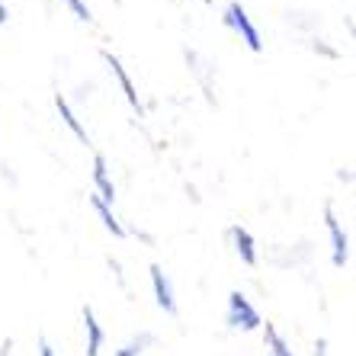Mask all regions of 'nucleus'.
Wrapping results in <instances>:
<instances>
[{
    "mask_svg": "<svg viewBox=\"0 0 356 356\" xmlns=\"http://www.w3.org/2000/svg\"><path fill=\"white\" fill-rule=\"evenodd\" d=\"M225 324L234 327V331H257L264 327V318L254 305H250V298L244 296L241 289H234L228 296V312H225Z\"/></svg>",
    "mask_w": 356,
    "mask_h": 356,
    "instance_id": "f257e3e1",
    "label": "nucleus"
},
{
    "mask_svg": "<svg viewBox=\"0 0 356 356\" xmlns=\"http://www.w3.org/2000/svg\"><path fill=\"white\" fill-rule=\"evenodd\" d=\"M225 23H228L234 33L241 35V42H244L250 51H264V39H260V29L254 26V19H250L248 7H244L241 0H232V3L225 7Z\"/></svg>",
    "mask_w": 356,
    "mask_h": 356,
    "instance_id": "f03ea898",
    "label": "nucleus"
},
{
    "mask_svg": "<svg viewBox=\"0 0 356 356\" xmlns=\"http://www.w3.org/2000/svg\"><path fill=\"white\" fill-rule=\"evenodd\" d=\"M324 225H327V234H331V264L337 270H343L350 260V238L340 225L337 212H334V202H324Z\"/></svg>",
    "mask_w": 356,
    "mask_h": 356,
    "instance_id": "7ed1b4c3",
    "label": "nucleus"
},
{
    "mask_svg": "<svg viewBox=\"0 0 356 356\" xmlns=\"http://www.w3.org/2000/svg\"><path fill=\"white\" fill-rule=\"evenodd\" d=\"M148 273H151V289H154V302H158V308L164 312V315L177 318L180 315V305H177V292H174L170 276L164 273V266L161 264H151Z\"/></svg>",
    "mask_w": 356,
    "mask_h": 356,
    "instance_id": "20e7f679",
    "label": "nucleus"
},
{
    "mask_svg": "<svg viewBox=\"0 0 356 356\" xmlns=\"http://www.w3.org/2000/svg\"><path fill=\"white\" fill-rule=\"evenodd\" d=\"M183 58H186V65H190V74L199 81V87H202V93H206L209 103H216V65L209 58H202L196 49H183Z\"/></svg>",
    "mask_w": 356,
    "mask_h": 356,
    "instance_id": "39448f33",
    "label": "nucleus"
},
{
    "mask_svg": "<svg viewBox=\"0 0 356 356\" xmlns=\"http://www.w3.org/2000/svg\"><path fill=\"white\" fill-rule=\"evenodd\" d=\"M103 61L109 65V71H113V77L119 81V87H122V93H125V99H129V106L135 109V113H145V106H141V97H138V90H135V83H132V77H129V71L122 67V61H119V55H113L109 49H103Z\"/></svg>",
    "mask_w": 356,
    "mask_h": 356,
    "instance_id": "423d86ee",
    "label": "nucleus"
},
{
    "mask_svg": "<svg viewBox=\"0 0 356 356\" xmlns=\"http://www.w3.org/2000/svg\"><path fill=\"white\" fill-rule=\"evenodd\" d=\"M228 238H232V244H234V254H238L244 264H248V266H257L260 264L257 241H254V234H250L244 225H232V228H228Z\"/></svg>",
    "mask_w": 356,
    "mask_h": 356,
    "instance_id": "0eeeda50",
    "label": "nucleus"
},
{
    "mask_svg": "<svg viewBox=\"0 0 356 356\" xmlns=\"http://www.w3.org/2000/svg\"><path fill=\"white\" fill-rule=\"evenodd\" d=\"M93 186H97V193H93V196H99L106 206H113V202H116V183H113V177H109L106 154H93Z\"/></svg>",
    "mask_w": 356,
    "mask_h": 356,
    "instance_id": "6e6552de",
    "label": "nucleus"
},
{
    "mask_svg": "<svg viewBox=\"0 0 356 356\" xmlns=\"http://www.w3.org/2000/svg\"><path fill=\"white\" fill-rule=\"evenodd\" d=\"M83 315V331H87V356H99L103 343H106V331H103V324L97 321V312L90 305L81 308Z\"/></svg>",
    "mask_w": 356,
    "mask_h": 356,
    "instance_id": "1a4fd4ad",
    "label": "nucleus"
},
{
    "mask_svg": "<svg viewBox=\"0 0 356 356\" xmlns=\"http://www.w3.org/2000/svg\"><path fill=\"white\" fill-rule=\"evenodd\" d=\"M55 109H58V116L65 119V125H67V132L74 135L81 145H90V135H87V129L81 125V119H77V113L71 109V103H67V97L65 93H55Z\"/></svg>",
    "mask_w": 356,
    "mask_h": 356,
    "instance_id": "9d476101",
    "label": "nucleus"
},
{
    "mask_svg": "<svg viewBox=\"0 0 356 356\" xmlns=\"http://www.w3.org/2000/svg\"><path fill=\"white\" fill-rule=\"evenodd\" d=\"M90 206L93 212H97L99 218H103V225H106V232H113V238H125V225L116 218V212H113V206H106L99 196H90Z\"/></svg>",
    "mask_w": 356,
    "mask_h": 356,
    "instance_id": "9b49d317",
    "label": "nucleus"
},
{
    "mask_svg": "<svg viewBox=\"0 0 356 356\" xmlns=\"http://www.w3.org/2000/svg\"><path fill=\"white\" fill-rule=\"evenodd\" d=\"M154 343H158V337H154L151 331H138L125 347L116 350V356H145V350H151Z\"/></svg>",
    "mask_w": 356,
    "mask_h": 356,
    "instance_id": "f8f14e48",
    "label": "nucleus"
},
{
    "mask_svg": "<svg viewBox=\"0 0 356 356\" xmlns=\"http://www.w3.org/2000/svg\"><path fill=\"white\" fill-rule=\"evenodd\" d=\"M264 340H266V347H270V353L273 356H296L292 353V347L286 343V337L276 331V324H270V321L264 324Z\"/></svg>",
    "mask_w": 356,
    "mask_h": 356,
    "instance_id": "ddd939ff",
    "label": "nucleus"
},
{
    "mask_svg": "<svg viewBox=\"0 0 356 356\" xmlns=\"http://www.w3.org/2000/svg\"><path fill=\"white\" fill-rule=\"evenodd\" d=\"M289 26L292 29H298V33H312V29H318V26H321V17H318V13H289Z\"/></svg>",
    "mask_w": 356,
    "mask_h": 356,
    "instance_id": "4468645a",
    "label": "nucleus"
},
{
    "mask_svg": "<svg viewBox=\"0 0 356 356\" xmlns=\"http://www.w3.org/2000/svg\"><path fill=\"white\" fill-rule=\"evenodd\" d=\"M65 3H67V10H71V13L81 19V23H90V19H93L90 7H87V0H65Z\"/></svg>",
    "mask_w": 356,
    "mask_h": 356,
    "instance_id": "2eb2a0df",
    "label": "nucleus"
},
{
    "mask_svg": "<svg viewBox=\"0 0 356 356\" xmlns=\"http://www.w3.org/2000/svg\"><path fill=\"white\" fill-rule=\"evenodd\" d=\"M308 45H312V51H318V55H324V58H340V51L337 49H331V45H327V42L324 39H318V35H312V39H308Z\"/></svg>",
    "mask_w": 356,
    "mask_h": 356,
    "instance_id": "dca6fc26",
    "label": "nucleus"
},
{
    "mask_svg": "<svg viewBox=\"0 0 356 356\" xmlns=\"http://www.w3.org/2000/svg\"><path fill=\"white\" fill-rule=\"evenodd\" d=\"M39 356H58V353H55V347H51L45 337H39Z\"/></svg>",
    "mask_w": 356,
    "mask_h": 356,
    "instance_id": "f3484780",
    "label": "nucleus"
},
{
    "mask_svg": "<svg viewBox=\"0 0 356 356\" xmlns=\"http://www.w3.org/2000/svg\"><path fill=\"white\" fill-rule=\"evenodd\" d=\"M109 266H113V273H116L119 286H122V289H125V276H122V266H119V260H116V257H109Z\"/></svg>",
    "mask_w": 356,
    "mask_h": 356,
    "instance_id": "a211bd4d",
    "label": "nucleus"
},
{
    "mask_svg": "<svg viewBox=\"0 0 356 356\" xmlns=\"http://www.w3.org/2000/svg\"><path fill=\"white\" fill-rule=\"evenodd\" d=\"M315 356H327V337H318L315 340Z\"/></svg>",
    "mask_w": 356,
    "mask_h": 356,
    "instance_id": "6ab92c4d",
    "label": "nucleus"
},
{
    "mask_svg": "<svg viewBox=\"0 0 356 356\" xmlns=\"http://www.w3.org/2000/svg\"><path fill=\"white\" fill-rule=\"evenodd\" d=\"M125 234H135V238H141L145 244H154V238H151L148 232H141V228H132V232H125Z\"/></svg>",
    "mask_w": 356,
    "mask_h": 356,
    "instance_id": "aec40b11",
    "label": "nucleus"
},
{
    "mask_svg": "<svg viewBox=\"0 0 356 356\" xmlns=\"http://www.w3.org/2000/svg\"><path fill=\"white\" fill-rule=\"evenodd\" d=\"M10 350H13V340H3V343H0V356H10Z\"/></svg>",
    "mask_w": 356,
    "mask_h": 356,
    "instance_id": "412c9836",
    "label": "nucleus"
},
{
    "mask_svg": "<svg viewBox=\"0 0 356 356\" xmlns=\"http://www.w3.org/2000/svg\"><path fill=\"white\" fill-rule=\"evenodd\" d=\"M7 19H10V10H7V3H3V0H0V26L7 23Z\"/></svg>",
    "mask_w": 356,
    "mask_h": 356,
    "instance_id": "4be33fe9",
    "label": "nucleus"
},
{
    "mask_svg": "<svg viewBox=\"0 0 356 356\" xmlns=\"http://www.w3.org/2000/svg\"><path fill=\"white\" fill-rule=\"evenodd\" d=\"M337 177H340V180H343V183H350V180H353V174H350V167H343V170H337Z\"/></svg>",
    "mask_w": 356,
    "mask_h": 356,
    "instance_id": "5701e85b",
    "label": "nucleus"
}]
</instances>
